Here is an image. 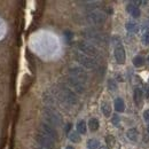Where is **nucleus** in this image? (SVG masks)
I'll return each mask as SVG.
<instances>
[{
	"label": "nucleus",
	"instance_id": "obj_19",
	"mask_svg": "<svg viewBox=\"0 0 149 149\" xmlns=\"http://www.w3.org/2000/svg\"><path fill=\"white\" fill-rule=\"evenodd\" d=\"M69 139L72 141V142H80V140H81V138H80V134L76 131V132H71V133H69Z\"/></svg>",
	"mask_w": 149,
	"mask_h": 149
},
{
	"label": "nucleus",
	"instance_id": "obj_20",
	"mask_svg": "<svg viewBox=\"0 0 149 149\" xmlns=\"http://www.w3.org/2000/svg\"><path fill=\"white\" fill-rule=\"evenodd\" d=\"M99 146H100V142L96 139H90L87 141V147H88V149H97Z\"/></svg>",
	"mask_w": 149,
	"mask_h": 149
},
{
	"label": "nucleus",
	"instance_id": "obj_26",
	"mask_svg": "<svg viewBox=\"0 0 149 149\" xmlns=\"http://www.w3.org/2000/svg\"><path fill=\"white\" fill-rule=\"evenodd\" d=\"M70 127H71V124H68V126H67V129H65V131L68 132V131L70 130Z\"/></svg>",
	"mask_w": 149,
	"mask_h": 149
},
{
	"label": "nucleus",
	"instance_id": "obj_29",
	"mask_svg": "<svg viewBox=\"0 0 149 149\" xmlns=\"http://www.w3.org/2000/svg\"><path fill=\"white\" fill-rule=\"evenodd\" d=\"M36 149H44V148H42V147H41V148H36Z\"/></svg>",
	"mask_w": 149,
	"mask_h": 149
},
{
	"label": "nucleus",
	"instance_id": "obj_7",
	"mask_svg": "<svg viewBox=\"0 0 149 149\" xmlns=\"http://www.w3.org/2000/svg\"><path fill=\"white\" fill-rule=\"evenodd\" d=\"M39 129H40V131H41V133H42V134H45V135L49 136V138H51V139H53L54 141L58 139V134H57L56 130L52 126V125L46 124V123H42V124H40Z\"/></svg>",
	"mask_w": 149,
	"mask_h": 149
},
{
	"label": "nucleus",
	"instance_id": "obj_21",
	"mask_svg": "<svg viewBox=\"0 0 149 149\" xmlns=\"http://www.w3.org/2000/svg\"><path fill=\"white\" fill-rule=\"evenodd\" d=\"M108 88L110 91H116L117 90V84H116V81L113 79H109L108 80Z\"/></svg>",
	"mask_w": 149,
	"mask_h": 149
},
{
	"label": "nucleus",
	"instance_id": "obj_5",
	"mask_svg": "<svg viewBox=\"0 0 149 149\" xmlns=\"http://www.w3.org/2000/svg\"><path fill=\"white\" fill-rule=\"evenodd\" d=\"M87 19L92 24H102L106 21V14H103L100 10H93V12H91L88 14Z\"/></svg>",
	"mask_w": 149,
	"mask_h": 149
},
{
	"label": "nucleus",
	"instance_id": "obj_18",
	"mask_svg": "<svg viewBox=\"0 0 149 149\" xmlns=\"http://www.w3.org/2000/svg\"><path fill=\"white\" fill-rule=\"evenodd\" d=\"M133 65L134 67H136V68H139V67H142L143 65V63H145V60H143V57L142 56H135L134 58H133Z\"/></svg>",
	"mask_w": 149,
	"mask_h": 149
},
{
	"label": "nucleus",
	"instance_id": "obj_9",
	"mask_svg": "<svg viewBox=\"0 0 149 149\" xmlns=\"http://www.w3.org/2000/svg\"><path fill=\"white\" fill-rule=\"evenodd\" d=\"M125 49L122 45H118L116 46L115 48V58H116V62L118 64H124L125 62Z\"/></svg>",
	"mask_w": 149,
	"mask_h": 149
},
{
	"label": "nucleus",
	"instance_id": "obj_25",
	"mask_svg": "<svg viewBox=\"0 0 149 149\" xmlns=\"http://www.w3.org/2000/svg\"><path fill=\"white\" fill-rule=\"evenodd\" d=\"M112 123H113L116 126L118 125V123H119V117H118L117 115H115V116H113V118H112Z\"/></svg>",
	"mask_w": 149,
	"mask_h": 149
},
{
	"label": "nucleus",
	"instance_id": "obj_22",
	"mask_svg": "<svg viewBox=\"0 0 149 149\" xmlns=\"http://www.w3.org/2000/svg\"><path fill=\"white\" fill-rule=\"evenodd\" d=\"M142 41H143V44L149 45V30L145 32V35H143V37H142Z\"/></svg>",
	"mask_w": 149,
	"mask_h": 149
},
{
	"label": "nucleus",
	"instance_id": "obj_17",
	"mask_svg": "<svg viewBox=\"0 0 149 149\" xmlns=\"http://www.w3.org/2000/svg\"><path fill=\"white\" fill-rule=\"evenodd\" d=\"M77 132L79 134H85L86 133V123L84 120H79L77 123Z\"/></svg>",
	"mask_w": 149,
	"mask_h": 149
},
{
	"label": "nucleus",
	"instance_id": "obj_27",
	"mask_svg": "<svg viewBox=\"0 0 149 149\" xmlns=\"http://www.w3.org/2000/svg\"><path fill=\"white\" fill-rule=\"evenodd\" d=\"M65 149H74V147H71V146H68Z\"/></svg>",
	"mask_w": 149,
	"mask_h": 149
},
{
	"label": "nucleus",
	"instance_id": "obj_3",
	"mask_svg": "<svg viewBox=\"0 0 149 149\" xmlns=\"http://www.w3.org/2000/svg\"><path fill=\"white\" fill-rule=\"evenodd\" d=\"M44 116L46 118V120L49 123V125H61L62 124V118L60 116V113H57L53 109H45Z\"/></svg>",
	"mask_w": 149,
	"mask_h": 149
},
{
	"label": "nucleus",
	"instance_id": "obj_14",
	"mask_svg": "<svg viewBox=\"0 0 149 149\" xmlns=\"http://www.w3.org/2000/svg\"><path fill=\"white\" fill-rule=\"evenodd\" d=\"M126 136L130 139L131 141H136L138 136H139V132H138L136 129H130L126 132Z\"/></svg>",
	"mask_w": 149,
	"mask_h": 149
},
{
	"label": "nucleus",
	"instance_id": "obj_15",
	"mask_svg": "<svg viewBox=\"0 0 149 149\" xmlns=\"http://www.w3.org/2000/svg\"><path fill=\"white\" fill-rule=\"evenodd\" d=\"M134 102H135L138 106H140L141 102H142V92H141V90H139V88H135V90H134Z\"/></svg>",
	"mask_w": 149,
	"mask_h": 149
},
{
	"label": "nucleus",
	"instance_id": "obj_4",
	"mask_svg": "<svg viewBox=\"0 0 149 149\" xmlns=\"http://www.w3.org/2000/svg\"><path fill=\"white\" fill-rule=\"evenodd\" d=\"M36 141L38 142V145L42 148L46 149H54L55 148V141L53 139H51L49 136L42 134V133H39L36 135Z\"/></svg>",
	"mask_w": 149,
	"mask_h": 149
},
{
	"label": "nucleus",
	"instance_id": "obj_32",
	"mask_svg": "<svg viewBox=\"0 0 149 149\" xmlns=\"http://www.w3.org/2000/svg\"><path fill=\"white\" fill-rule=\"evenodd\" d=\"M148 62H149V56H148Z\"/></svg>",
	"mask_w": 149,
	"mask_h": 149
},
{
	"label": "nucleus",
	"instance_id": "obj_1",
	"mask_svg": "<svg viewBox=\"0 0 149 149\" xmlns=\"http://www.w3.org/2000/svg\"><path fill=\"white\" fill-rule=\"evenodd\" d=\"M74 58H76V61L79 64H81L86 69H90L91 70V69L96 68V62L94 61L93 57H90V56L85 55L81 52H76L74 53Z\"/></svg>",
	"mask_w": 149,
	"mask_h": 149
},
{
	"label": "nucleus",
	"instance_id": "obj_8",
	"mask_svg": "<svg viewBox=\"0 0 149 149\" xmlns=\"http://www.w3.org/2000/svg\"><path fill=\"white\" fill-rule=\"evenodd\" d=\"M67 83H68V85L70 86V90L72 88L74 92H77V93H84V92H85L84 83L80 81V80H78V79H76L74 77H69V78L67 79Z\"/></svg>",
	"mask_w": 149,
	"mask_h": 149
},
{
	"label": "nucleus",
	"instance_id": "obj_12",
	"mask_svg": "<svg viewBox=\"0 0 149 149\" xmlns=\"http://www.w3.org/2000/svg\"><path fill=\"white\" fill-rule=\"evenodd\" d=\"M101 110H102L103 115L106 117H110L111 116V106H110L109 102H103L102 107H101Z\"/></svg>",
	"mask_w": 149,
	"mask_h": 149
},
{
	"label": "nucleus",
	"instance_id": "obj_13",
	"mask_svg": "<svg viewBox=\"0 0 149 149\" xmlns=\"http://www.w3.org/2000/svg\"><path fill=\"white\" fill-rule=\"evenodd\" d=\"M88 127H90V130L92 131V132H95V131L99 130V127H100V122H99V119H96V118H91L90 122H88Z\"/></svg>",
	"mask_w": 149,
	"mask_h": 149
},
{
	"label": "nucleus",
	"instance_id": "obj_2",
	"mask_svg": "<svg viewBox=\"0 0 149 149\" xmlns=\"http://www.w3.org/2000/svg\"><path fill=\"white\" fill-rule=\"evenodd\" d=\"M78 49L80 52H83V54L90 56V57H96L99 55V51L94 47L93 45L88 44V42H85V41H79L78 42Z\"/></svg>",
	"mask_w": 149,
	"mask_h": 149
},
{
	"label": "nucleus",
	"instance_id": "obj_24",
	"mask_svg": "<svg viewBox=\"0 0 149 149\" xmlns=\"http://www.w3.org/2000/svg\"><path fill=\"white\" fill-rule=\"evenodd\" d=\"M143 119L149 123V110H145L143 111Z\"/></svg>",
	"mask_w": 149,
	"mask_h": 149
},
{
	"label": "nucleus",
	"instance_id": "obj_16",
	"mask_svg": "<svg viewBox=\"0 0 149 149\" xmlns=\"http://www.w3.org/2000/svg\"><path fill=\"white\" fill-rule=\"evenodd\" d=\"M125 28H126V30H127L129 32H132V33H134V32L138 31V24L134 23V22H132V21H130V22L126 23Z\"/></svg>",
	"mask_w": 149,
	"mask_h": 149
},
{
	"label": "nucleus",
	"instance_id": "obj_23",
	"mask_svg": "<svg viewBox=\"0 0 149 149\" xmlns=\"http://www.w3.org/2000/svg\"><path fill=\"white\" fill-rule=\"evenodd\" d=\"M106 140H107V143H108L110 147H112V146L115 145V139H113V136H111V135H108Z\"/></svg>",
	"mask_w": 149,
	"mask_h": 149
},
{
	"label": "nucleus",
	"instance_id": "obj_31",
	"mask_svg": "<svg viewBox=\"0 0 149 149\" xmlns=\"http://www.w3.org/2000/svg\"><path fill=\"white\" fill-rule=\"evenodd\" d=\"M148 133H149V126H148Z\"/></svg>",
	"mask_w": 149,
	"mask_h": 149
},
{
	"label": "nucleus",
	"instance_id": "obj_6",
	"mask_svg": "<svg viewBox=\"0 0 149 149\" xmlns=\"http://www.w3.org/2000/svg\"><path fill=\"white\" fill-rule=\"evenodd\" d=\"M69 72L71 74V77H74L76 79H78V80H80V81H86L87 80V78H88V76L86 74V71L83 69V68H80V67H71L70 69H69Z\"/></svg>",
	"mask_w": 149,
	"mask_h": 149
},
{
	"label": "nucleus",
	"instance_id": "obj_28",
	"mask_svg": "<svg viewBox=\"0 0 149 149\" xmlns=\"http://www.w3.org/2000/svg\"><path fill=\"white\" fill-rule=\"evenodd\" d=\"M99 149H107L106 147H101V148H99Z\"/></svg>",
	"mask_w": 149,
	"mask_h": 149
},
{
	"label": "nucleus",
	"instance_id": "obj_11",
	"mask_svg": "<svg viewBox=\"0 0 149 149\" xmlns=\"http://www.w3.org/2000/svg\"><path fill=\"white\" fill-rule=\"evenodd\" d=\"M113 107H115V110L117 112H123L124 109H125V104H124V101L123 99L120 97H117L113 102Z\"/></svg>",
	"mask_w": 149,
	"mask_h": 149
},
{
	"label": "nucleus",
	"instance_id": "obj_10",
	"mask_svg": "<svg viewBox=\"0 0 149 149\" xmlns=\"http://www.w3.org/2000/svg\"><path fill=\"white\" fill-rule=\"evenodd\" d=\"M126 10L130 13L131 15L134 17V19H138V17H140V15H141V12H140V9H139V7L134 3V2H132V3H129L127 6H126Z\"/></svg>",
	"mask_w": 149,
	"mask_h": 149
},
{
	"label": "nucleus",
	"instance_id": "obj_30",
	"mask_svg": "<svg viewBox=\"0 0 149 149\" xmlns=\"http://www.w3.org/2000/svg\"><path fill=\"white\" fill-rule=\"evenodd\" d=\"M148 96H149V88H148Z\"/></svg>",
	"mask_w": 149,
	"mask_h": 149
}]
</instances>
